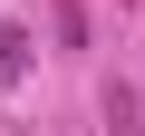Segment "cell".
<instances>
[{"instance_id":"obj_1","label":"cell","mask_w":145,"mask_h":136,"mask_svg":"<svg viewBox=\"0 0 145 136\" xmlns=\"http://www.w3.org/2000/svg\"><path fill=\"white\" fill-rule=\"evenodd\" d=\"M20 78H29V39H20V29H0V88H20Z\"/></svg>"}]
</instances>
